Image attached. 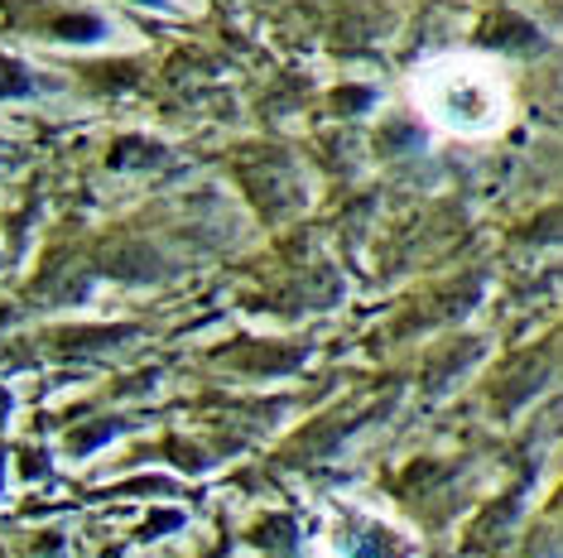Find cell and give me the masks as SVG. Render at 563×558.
Listing matches in <instances>:
<instances>
[{
	"label": "cell",
	"mask_w": 563,
	"mask_h": 558,
	"mask_svg": "<svg viewBox=\"0 0 563 558\" xmlns=\"http://www.w3.org/2000/svg\"><path fill=\"white\" fill-rule=\"evenodd\" d=\"M409 107L429 131L448 140H492L516 116V87L496 54L453 48L409 72Z\"/></svg>",
	"instance_id": "obj_1"
}]
</instances>
